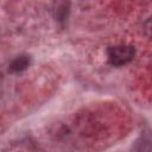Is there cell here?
Here are the masks:
<instances>
[{
	"mask_svg": "<svg viewBox=\"0 0 152 152\" xmlns=\"http://www.w3.org/2000/svg\"><path fill=\"white\" fill-rule=\"evenodd\" d=\"M135 55V49L132 45L119 44L109 46L107 50L108 62L114 66H121L129 63Z\"/></svg>",
	"mask_w": 152,
	"mask_h": 152,
	"instance_id": "1",
	"label": "cell"
},
{
	"mask_svg": "<svg viewBox=\"0 0 152 152\" xmlns=\"http://www.w3.org/2000/svg\"><path fill=\"white\" fill-rule=\"evenodd\" d=\"M28 65H30V56L20 55V56L15 57L12 61V63L10 64V70L14 71V72H18V71L25 70Z\"/></svg>",
	"mask_w": 152,
	"mask_h": 152,
	"instance_id": "2",
	"label": "cell"
}]
</instances>
